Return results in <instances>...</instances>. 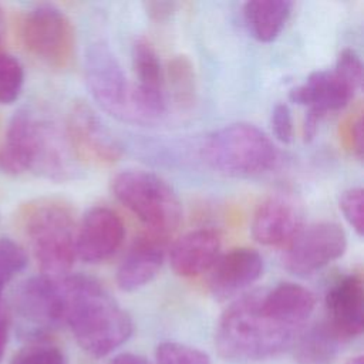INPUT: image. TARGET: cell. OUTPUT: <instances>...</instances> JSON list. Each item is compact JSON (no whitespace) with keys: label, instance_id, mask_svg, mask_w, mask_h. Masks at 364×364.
Returning <instances> with one entry per match:
<instances>
[{"label":"cell","instance_id":"cell-1","mask_svg":"<svg viewBox=\"0 0 364 364\" xmlns=\"http://www.w3.org/2000/svg\"><path fill=\"white\" fill-rule=\"evenodd\" d=\"M64 323L78 346L92 357H104L125 343L134 326L129 314L107 289L85 274L60 277Z\"/></svg>","mask_w":364,"mask_h":364},{"label":"cell","instance_id":"cell-2","mask_svg":"<svg viewBox=\"0 0 364 364\" xmlns=\"http://www.w3.org/2000/svg\"><path fill=\"white\" fill-rule=\"evenodd\" d=\"M300 331L277 321L263 306V290L239 296L219 317L215 344L232 361H259L284 351Z\"/></svg>","mask_w":364,"mask_h":364},{"label":"cell","instance_id":"cell-3","mask_svg":"<svg viewBox=\"0 0 364 364\" xmlns=\"http://www.w3.org/2000/svg\"><path fill=\"white\" fill-rule=\"evenodd\" d=\"M73 154L65 136L37 112L21 108L11 117L0 145V171L9 175L33 172L53 179L74 176Z\"/></svg>","mask_w":364,"mask_h":364},{"label":"cell","instance_id":"cell-4","mask_svg":"<svg viewBox=\"0 0 364 364\" xmlns=\"http://www.w3.org/2000/svg\"><path fill=\"white\" fill-rule=\"evenodd\" d=\"M18 222L41 274L63 277L77 257L71 208L55 198H40L21 208Z\"/></svg>","mask_w":364,"mask_h":364},{"label":"cell","instance_id":"cell-5","mask_svg":"<svg viewBox=\"0 0 364 364\" xmlns=\"http://www.w3.org/2000/svg\"><path fill=\"white\" fill-rule=\"evenodd\" d=\"M202 156L225 176L252 178L274 168L279 152L260 128L237 122L212 132L203 142Z\"/></svg>","mask_w":364,"mask_h":364},{"label":"cell","instance_id":"cell-6","mask_svg":"<svg viewBox=\"0 0 364 364\" xmlns=\"http://www.w3.org/2000/svg\"><path fill=\"white\" fill-rule=\"evenodd\" d=\"M112 195L146 228L169 236L181 223L182 205L173 188L161 176L144 169H127L111 181Z\"/></svg>","mask_w":364,"mask_h":364},{"label":"cell","instance_id":"cell-7","mask_svg":"<svg viewBox=\"0 0 364 364\" xmlns=\"http://www.w3.org/2000/svg\"><path fill=\"white\" fill-rule=\"evenodd\" d=\"M84 73L91 97L105 112L124 122L144 125L134 101V85L105 43L88 47Z\"/></svg>","mask_w":364,"mask_h":364},{"label":"cell","instance_id":"cell-8","mask_svg":"<svg viewBox=\"0 0 364 364\" xmlns=\"http://www.w3.org/2000/svg\"><path fill=\"white\" fill-rule=\"evenodd\" d=\"M20 40L27 53L50 68L65 70L74 60V27L55 6L40 4L28 10L20 23Z\"/></svg>","mask_w":364,"mask_h":364},{"label":"cell","instance_id":"cell-9","mask_svg":"<svg viewBox=\"0 0 364 364\" xmlns=\"http://www.w3.org/2000/svg\"><path fill=\"white\" fill-rule=\"evenodd\" d=\"M13 304L28 341L47 340L48 333L64 323L60 277L38 274L24 280L16 290Z\"/></svg>","mask_w":364,"mask_h":364},{"label":"cell","instance_id":"cell-10","mask_svg":"<svg viewBox=\"0 0 364 364\" xmlns=\"http://www.w3.org/2000/svg\"><path fill=\"white\" fill-rule=\"evenodd\" d=\"M64 136L73 156L87 165L111 166L122 156L119 141L84 101L71 105Z\"/></svg>","mask_w":364,"mask_h":364},{"label":"cell","instance_id":"cell-11","mask_svg":"<svg viewBox=\"0 0 364 364\" xmlns=\"http://www.w3.org/2000/svg\"><path fill=\"white\" fill-rule=\"evenodd\" d=\"M346 247L347 236L340 225L313 223L301 228L284 247L283 264L296 276H310L343 256Z\"/></svg>","mask_w":364,"mask_h":364},{"label":"cell","instance_id":"cell-12","mask_svg":"<svg viewBox=\"0 0 364 364\" xmlns=\"http://www.w3.org/2000/svg\"><path fill=\"white\" fill-rule=\"evenodd\" d=\"M132 68L135 73L134 101L144 125L158 122L166 112L165 74L152 44L145 38L132 46Z\"/></svg>","mask_w":364,"mask_h":364},{"label":"cell","instance_id":"cell-13","mask_svg":"<svg viewBox=\"0 0 364 364\" xmlns=\"http://www.w3.org/2000/svg\"><path fill=\"white\" fill-rule=\"evenodd\" d=\"M124 237V222L112 209L91 208L77 226L75 255L85 263L104 262L122 246Z\"/></svg>","mask_w":364,"mask_h":364},{"label":"cell","instance_id":"cell-14","mask_svg":"<svg viewBox=\"0 0 364 364\" xmlns=\"http://www.w3.org/2000/svg\"><path fill=\"white\" fill-rule=\"evenodd\" d=\"M303 228V216L296 202L284 195L262 200L252 218V236L263 246L286 247Z\"/></svg>","mask_w":364,"mask_h":364},{"label":"cell","instance_id":"cell-15","mask_svg":"<svg viewBox=\"0 0 364 364\" xmlns=\"http://www.w3.org/2000/svg\"><path fill=\"white\" fill-rule=\"evenodd\" d=\"M263 272V259L255 249L236 247L219 255L209 269V290L218 300H228L253 284Z\"/></svg>","mask_w":364,"mask_h":364},{"label":"cell","instance_id":"cell-16","mask_svg":"<svg viewBox=\"0 0 364 364\" xmlns=\"http://www.w3.org/2000/svg\"><path fill=\"white\" fill-rule=\"evenodd\" d=\"M326 309V323L341 341L360 336L364 326V284L361 274L351 273L336 282L327 291Z\"/></svg>","mask_w":364,"mask_h":364},{"label":"cell","instance_id":"cell-17","mask_svg":"<svg viewBox=\"0 0 364 364\" xmlns=\"http://www.w3.org/2000/svg\"><path fill=\"white\" fill-rule=\"evenodd\" d=\"M166 239L168 236L146 232L134 240L117 269L115 280L121 290H138L156 277L165 259Z\"/></svg>","mask_w":364,"mask_h":364},{"label":"cell","instance_id":"cell-18","mask_svg":"<svg viewBox=\"0 0 364 364\" xmlns=\"http://www.w3.org/2000/svg\"><path fill=\"white\" fill-rule=\"evenodd\" d=\"M357 90L337 71L321 70L311 73L306 82L290 90L291 102L307 108V114L321 118L324 114L341 109L355 95Z\"/></svg>","mask_w":364,"mask_h":364},{"label":"cell","instance_id":"cell-19","mask_svg":"<svg viewBox=\"0 0 364 364\" xmlns=\"http://www.w3.org/2000/svg\"><path fill=\"white\" fill-rule=\"evenodd\" d=\"M222 239L212 228L191 230L173 242L169 250V263L182 277H195L213 266L220 255Z\"/></svg>","mask_w":364,"mask_h":364},{"label":"cell","instance_id":"cell-20","mask_svg":"<svg viewBox=\"0 0 364 364\" xmlns=\"http://www.w3.org/2000/svg\"><path fill=\"white\" fill-rule=\"evenodd\" d=\"M263 306L277 321L300 331L316 307V297L304 286L284 282L263 290Z\"/></svg>","mask_w":364,"mask_h":364},{"label":"cell","instance_id":"cell-21","mask_svg":"<svg viewBox=\"0 0 364 364\" xmlns=\"http://www.w3.org/2000/svg\"><path fill=\"white\" fill-rule=\"evenodd\" d=\"M287 0H252L243 6L245 24L253 38L260 43L273 41L283 30L290 11Z\"/></svg>","mask_w":364,"mask_h":364},{"label":"cell","instance_id":"cell-22","mask_svg":"<svg viewBox=\"0 0 364 364\" xmlns=\"http://www.w3.org/2000/svg\"><path fill=\"white\" fill-rule=\"evenodd\" d=\"M340 337L324 323H318L301 333L294 343V360L299 364H333Z\"/></svg>","mask_w":364,"mask_h":364},{"label":"cell","instance_id":"cell-23","mask_svg":"<svg viewBox=\"0 0 364 364\" xmlns=\"http://www.w3.org/2000/svg\"><path fill=\"white\" fill-rule=\"evenodd\" d=\"M166 75L175 102L181 108L192 107L195 101V71L191 61L185 55L172 58Z\"/></svg>","mask_w":364,"mask_h":364},{"label":"cell","instance_id":"cell-24","mask_svg":"<svg viewBox=\"0 0 364 364\" xmlns=\"http://www.w3.org/2000/svg\"><path fill=\"white\" fill-rule=\"evenodd\" d=\"M24 84V70L17 58L0 53V104L14 102Z\"/></svg>","mask_w":364,"mask_h":364},{"label":"cell","instance_id":"cell-25","mask_svg":"<svg viewBox=\"0 0 364 364\" xmlns=\"http://www.w3.org/2000/svg\"><path fill=\"white\" fill-rule=\"evenodd\" d=\"M10 364H67L63 351L48 340L28 341L11 358Z\"/></svg>","mask_w":364,"mask_h":364},{"label":"cell","instance_id":"cell-26","mask_svg":"<svg viewBox=\"0 0 364 364\" xmlns=\"http://www.w3.org/2000/svg\"><path fill=\"white\" fill-rule=\"evenodd\" d=\"M26 250L9 237L0 239V299L10 280L27 266Z\"/></svg>","mask_w":364,"mask_h":364},{"label":"cell","instance_id":"cell-27","mask_svg":"<svg viewBox=\"0 0 364 364\" xmlns=\"http://www.w3.org/2000/svg\"><path fill=\"white\" fill-rule=\"evenodd\" d=\"M156 364H210V358L199 348L181 343H161L155 351Z\"/></svg>","mask_w":364,"mask_h":364},{"label":"cell","instance_id":"cell-28","mask_svg":"<svg viewBox=\"0 0 364 364\" xmlns=\"http://www.w3.org/2000/svg\"><path fill=\"white\" fill-rule=\"evenodd\" d=\"M363 205L364 196L361 188L347 189L340 196V210L343 212L346 220L357 232L358 236H363Z\"/></svg>","mask_w":364,"mask_h":364},{"label":"cell","instance_id":"cell-29","mask_svg":"<svg viewBox=\"0 0 364 364\" xmlns=\"http://www.w3.org/2000/svg\"><path fill=\"white\" fill-rule=\"evenodd\" d=\"M337 71L348 84H351L357 91L361 88L363 84V63L360 55L351 50V48H344L337 60L336 65L333 68Z\"/></svg>","mask_w":364,"mask_h":364},{"label":"cell","instance_id":"cell-30","mask_svg":"<svg viewBox=\"0 0 364 364\" xmlns=\"http://www.w3.org/2000/svg\"><path fill=\"white\" fill-rule=\"evenodd\" d=\"M272 128L274 136L283 142L289 144L293 139V118H291V111L287 104L279 102L274 105L272 111Z\"/></svg>","mask_w":364,"mask_h":364},{"label":"cell","instance_id":"cell-31","mask_svg":"<svg viewBox=\"0 0 364 364\" xmlns=\"http://www.w3.org/2000/svg\"><path fill=\"white\" fill-rule=\"evenodd\" d=\"M348 142L350 148L354 152V155L361 159L363 158V146H364V136H363V118L361 115H357L351 119L348 127Z\"/></svg>","mask_w":364,"mask_h":364},{"label":"cell","instance_id":"cell-32","mask_svg":"<svg viewBox=\"0 0 364 364\" xmlns=\"http://www.w3.org/2000/svg\"><path fill=\"white\" fill-rule=\"evenodd\" d=\"M145 10L149 18L154 21H165L175 11V3L169 1H148L145 3Z\"/></svg>","mask_w":364,"mask_h":364},{"label":"cell","instance_id":"cell-33","mask_svg":"<svg viewBox=\"0 0 364 364\" xmlns=\"http://www.w3.org/2000/svg\"><path fill=\"white\" fill-rule=\"evenodd\" d=\"M108 364H151V363L141 355H136L132 353H124L114 357Z\"/></svg>","mask_w":364,"mask_h":364},{"label":"cell","instance_id":"cell-34","mask_svg":"<svg viewBox=\"0 0 364 364\" xmlns=\"http://www.w3.org/2000/svg\"><path fill=\"white\" fill-rule=\"evenodd\" d=\"M7 340H9V323H7L6 314L0 309V363H1L4 351H6Z\"/></svg>","mask_w":364,"mask_h":364},{"label":"cell","instance_id":"cell-35","mask_svg":"<svg viewBox=\"0 0 364 364\" xmlns=\"http://www.w3.org/2000/svg\"><path fill=\"white\" fill-rule=\"evenodd\" d=\"M3 34H4V18H3V13L0 9V53H1V41H3Z\"/></svg>","mask_w":364,"mask_h":364},{"label":"cell","instance_id":"cell-36","mask_svg":"<svg viewBox=\"0 0 364 364\" xmlns=\"http://www.w3.org/2000/svg\"><path fill=\"white\" fill-rule=\"evenodd\" d=\"M347 364H364V361H363V357H361V355H357V357L350 358V360L347 361Z\"/></svg>","mask_w":364,"mask_h":364}]
</instances>
